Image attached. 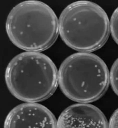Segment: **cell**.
I'll use <instances>...</instances> for the list:
<instances>
[{
	"label": "cell",
	"instance_id": "6da1fadb",
	"mask_svg": "<svg viewBox=\"0 0 118 128\" xmlns=\"http://www.w3.org/2000/svg\"><path fill=\"white\" fill-rule=\"evenodd\" d=\"M6 32L12 43L27 52H39L49 48L59 33V20L49 6L30 0L19 3L7 18Z\"/></svg>",
	"mask_w": 118,
	"mask_h": 128
},
{
	"label": "cell",
	"instance_id": "7a4b0ae2",
	"mask_svg": "<svg viewBox=\"0 0 118 128\" xmlns=\"http://www.w3.org/2000/svg\"><path fill=\"white\" fill-rule=\"evenodd\" d=\"M5 78L11 93L17 99L29 103L48 99L59 84L55 63L40 52L27 51L15 56L7 66Z\"/></svg>",
	"mask_w": 118,
	"mask_h": 128
},
{
	"label": "cell",
	"instance_id": "3957f363",
	"mask_svg": "<svg viewBox=\"0 0 118 128\" xmlns=\"http://www.w3.org/2000/svg\"><path fill=\"white\" fill-rule=\"evenodd\" d=\"M59 34L66 45L80 52L100 49L110 34V21L101 6L88 0L69 4L59 20Z\"/></svg>",
	"mask_w": 118,
	"mask_h": 128
},
{
	"label": "cell",
	"instance_id": "277c9868",
	"mask_svg": "<svg viewBox=\"0 0 118 128\" xmlns=\"http://www.w3.org/2000/svg\"><path fill=\"white\" fill-rule=\"evenodd\" d=\"M59 84L69 99L81 103L93 102L106 92L110 73L104 61L94 54L78 52L61 64Z\"/></svg>",
	"mask_w": 118,
	"mask_h": 128
},
{
	"label": "cell",
	"instance_id": "5b68a950",
	"mask_svg": "<svg viewBox=\"0 0 118 128\" xmlns=\"http://www.w3.org/2000/svg\"><path fill=\"white\" fill-rule=\"evenodd\" d=\"M4 128H57V121L48 108L28 102L18 105L9 112Z\"/></svg>",
	"mask_w": 118,
	"mask_h": 128
},
{
	"label": "cell",
	"instance_id": "8992f818",
	"mask_svg": "<svg viewBox=\"0 0 118 128\" xmlns=\"http://www.w3.org/2000/svg\"><path fill=\"white\" fill-rule=\"evenodd\" d=\"M57 128H108L103 112L94 105L78 103L71 105L61 114Z\"/></svg>",
	"mask_w": 118,
	"mask_h": 128
},
{
	"label": "cell",
	"instance_id": "52a82bcc",
	"mask_svg": "<svg viewBox=\"0 0 118 128\" xmlns=\"http://www.w3.org/2000/svg\"><path fill=\"white\" fill-rule=\"evenodd\" d=\"M110 82L112 90L118 96V58L112 64L111 68Z\"/></svg>",
	"mask_w": 118,
	"mask_h": 128
},
{
	"label": "cell",
	"instance_id": "ba28073f",
	"mask_svg": "<svg viewBox=\"0 0 118 128\" xmlns=\"http://www.w3.org/2000/svg\"><path fill=\"white\" fill-rule=\"evenodd\" d=\"M110 28L112 38L118 45V6L115 9L111 16Z\"/></svg>",
	"mask_w": 118,
	"mask_h": 128
},
{
	"label": "cell",
	"instance_id": "9c48e42d",
	"mask_svg": "<svg viewBox=\"0 0 118 128\" xmlns=\"http://www.w3.org/2000/svg\"><path fill=\"white\" fill-rule=\"evenodd\" d=\"M108 128H118V108L114 111L110 119Z\"/></svg>",
	"mask_w": 118,
	"mask_h": 128
}]
</instances>
